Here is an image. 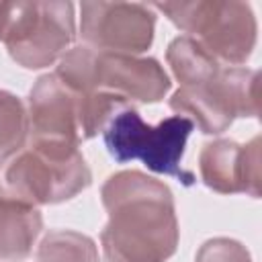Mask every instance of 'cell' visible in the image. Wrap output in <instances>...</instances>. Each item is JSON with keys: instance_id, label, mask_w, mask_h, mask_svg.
<instances>
[{"instance_id": "1", "label": "cell", "mask_w": 262, "mask_h": 262, "mask_svg": "<svg viewBox=\"0 0 262 262\" xmlns=\"http://www.w3.org/2000/svg\"><path fill=\"white\" fill-rule=\"evenodd\" d=\"M108 221L100 233L106 262H168L180 239L172 190L139 170L108 176L100 188Z\"/></svg>"}, {"instance_id": "2", "label": "cell", "mask_w": 262, "mask_h": 262, "mask_svg": "<svg viewBox=\"0 0 262 262\" xmlns=\"http://www.w3.org/2000/svg\"><path fill=\"white\" fill-rule=\"evenodd\" d=\"M92 182V172L78 145L29 139L0 162V188L33 207L74 199Z\"/></svg>"}, {"instance_id": "3", "label": "cell", "mask_w": 262, "mask_h": 262, "mask_svg": "<svg viewBox=\"0 0 262 262\" xmlns=\"http://www.w3.org/2000/svg\"><path fill=\"white\" fill-rule=\"evenodd\" d=\"M131 102L108 92H80L55 74L41 76L27 98L29 139L78 145L102 133L106 123Z\"/></svg>"}, {"instance_id": "4", "label": "cell", "mask_w": 262, "mask_h": 262, "mask_svg": "<svg viewBox=\"0 0 262 262\" xmlns=\"http://www.w3.org/2000/svg\"><path fill=\"white\" fill-rule=\"evenodd\" d=\"M55 76L80 92H108L127 102H160L172 82L154 57L70 47L57 61Z\"/></svg>"}, {"instance_id": "5", "label": "cell", "mask_w": 262, "mask_h": 262, "mask_svg": "<svg viewBox=\"0 0 262 262\" xmlns=\"http://www.w3.org/2000/svg\"><path fill=\"white\" fill-rule=\"evenodd\" d=\"M194 125L190 119L172 115L158 125H147L133 104L123 106L102 129L111 158L119 164L141 160L147 170L178 178L184 186L194 184V174L182 168L186 141Z\"/></svg>"}, {"instance_id": "6", "label": "cell", "mask_w": 262, "mask_h": 262, "mask_svg": "<svg viewBox=\"0 0 262 262\" xmlns=\"http://www.w3.org/2000/svg\"><path fill=\"white\" fill-rule=\"evenodd\" d=\"M74 37L72 2H0V41L10 57L27 70H41L59 61Z\"/></svg>"}, {"instance_id": "7", "label": "cell", "mask_w": 262, "mask_h": 262, "mask_svg": "<svg viewBox=\"0 0 262 262\" xmlns=\"http://www.w3.org/2000/svg\"><path fill=\"white\" fill-rule=\"evenodd\" d=\"M178 29L199 41L221 66H242L252 55L258 37L254 10L239 0L156 2Z\"/></svg>"}, {"instance_id": "8", "label": "cell", "mask_w": 262, "mask_h": 262, "mask_svg": "<svg viewBox=\"0 0 262 262\" xmlns=\"http://www.w3.org/2000/svg\"><path fill=\"white\" fill-rule=\"evenodd\" d=\"M170 108L186 117L207 135H219L237 117L260 113V72L227 66L219 76L201 86H180L170 96Z\"/></svg>"}, {"instance_id": "9", "label": "cell", "mask_w": 262, "mask_h": 262, "mask_svg": "<svg viewBox=\"0 0 262 262\" xmlns=\"http://www.w3.org/2000/svg\"><path fill=\"white\" fill-rule=\"evenodd\" d=\"M80 35L84 45L98 51L139 55L154 41L156 14L139 2H82Z\"/></svg>"}, {"instance_id": "10", "label": "cell", "mask_w": 262, "mask_h": 262, "mask_svg": "<svg viewBox=\"0 0 262 262\" xmlns=\"http://www.w3.org/2000/svg\"><path fill=\"white\" fill-rule=\"evenodd\" d=\"M199 174L207 188L219 194L246 192L252 199L260 196V137L248 143L233 139H213L199 154Z\"/></svg>"}, {"instance_id": "11", "label": "cell", "mask_w": 262, "mask_h": 262, "mask_svg": "<svg viewBox=\"0 0 262 262\" xmlns=\"http://www.w3.org/2000/svg\"><path fill=\"white\" fill-rule=\"evenodd\" d=\"M43 229L39 207L18 201L0 188V258L20 262L31 252Z\"/></svg>"}, {"instance_id": "12", "label": "cell", "mask_w": 262, "mask_h": 262, "mask_svg": "<svg viewBox=\"0 0 262 262\" xmlns=\"http://www.w3.org/2000/svg\"><path fill=\"white\" fill-rule=\"evenodd\" d=\"M168 66L180 86H201L219 76L223 66L192 37L180 35L172 39L166 51Z\"/></svg>"}, {"instance_id": "13", "label": "cell", "mask_w": 262, "mask_h": 262, "mask_svg": "<svg viewBox=\"0 0 262 262\" xmlns=\"http://www.w3.org/2000/svg\"><path fill=\"white\" fill-rule=\"evenodd\" d=\"M37 262H100L96 242L74 229H51L37 248Z\"/></svg>"}, {"instance_id": "14", "label": "cell", "mask_w": 262, "mask_h": 262, "mask_svg": "<svg viewBox=\"0 0 262 262\" xmlns=\"http://www.w3.org/2000/svg\"><path fill=\"white\" fill-rule=\"evenodd\" d=\"M29 141L27 104L12 92L0 90V162Z\"/></svg>"}, {"instance_id": "15", "label": "cell", "mask_w": 262, "mask_h": 262, "mask_svg": "<svg viewBox=\"0 0 262 262\" xmlns=\"http://www.w3.org/2000/svg\"><path fill=\"white\" fill-rule=\"evenodd\" d=\"M194 262H252V258L242 242L231 237H213L199 248Z\"/></svg>"}]
</instances>
